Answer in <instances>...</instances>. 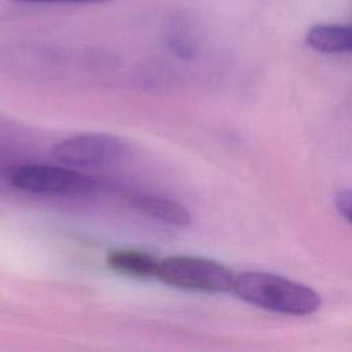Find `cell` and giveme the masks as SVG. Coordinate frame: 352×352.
I'll use <instances>...</instances> for the list:
<instances>
[{
    "mask_svg": "<svg viewBox=\"0 0 352 352\" xmlns=\"http://www.w3.org/2000/svg\"><path fill=\"white\" fill-rule=\"evenodd\" d=\"M232 290L254 307L285 315L307 316L322 305V298L314 289L270 272H241L234 278Z\"/></svg>",
    "mask_w": 352,
    "mask_h": 352,
    "instance_id": "6da1fadb",
    "label": "cell"
},
{
    "mask_svg": "<svg viewBox=\"0 0 352 352\" xmlns=\"http://www.w3.org/2000/svg\"><path fill=\"white\" fill-rule=\"evenodd\" d=\"M157 278L173 287L217 294L232 290L235 276L227 267L210 258L170 256L160 260Z\"/></svg>",
    "mask_w": 352,
    "mask_h": 352,
    "instance_id": "7a4b0ae2",
    "label": "cell"
},
{
    "mask_svg": "<svg viewBox=\"0 0 352 352\" xmlns=\"http://www.w3.org/2000/svg\"><path fill=\"white\" fill-rule=\"evenodd\" d=\"M10 183L22 191L45 197H81L92 192L96 183L73 168L47 164H23L8 173Z\"/></svg>",
    "mask_w": 352,
    "mask_h": 352,
    "instance_id": "3957f363",
    "label": "cell"
},
{
    "mask_svg": "<svg viewBox=\"0 0 352 352\" xmlns=\"http://www.w3.org/2000/svg\"><path fill=\"white\" fill-rule=\"evenodd\" d=\"M126 154V144L107 133H82L58 142L52 155L70 168L106 166L118 162Z\"/></svg>",
    "mask_w": 352,
    "mask_h": 352,
    "instance_id": "277c9868",
    "label": "cell"
},
{
    "mask_svg": "<svg viewBox=\"0 0 352 352\" xmlns=\"http://www.w3.org/2000/svg\"><path fill=\"white\" fill-rule=\"evenodd\" d=\"M106 264L114 272L131 278L150 279L157 276L160 260L153 254L135 249H117L106 256Z\"/></svg>",
    "mask_w": 352,
    "mask_h": 352,
    "instance_id": "5b68a950",
    "label": "cell"
},
{
    "mask_svg": "<svg viewBox=\"0 0 352 352\" xmlns=\"http://www.w3.org/2000/svg\"><path fill=\"white\" fill-rule=\"evenodd\" d=\"M305 43L323 54L352 52V25H315L307 32Z\"/></svg>",
    "mask_w": 352,
    "mask_h": 352,
    "instance_id": "8992f818",
    "label": "cell"
},
{
    "mask_svg": "<svg viewBox=\"0 0 352 352\" xmlns=\"http://www.w3.org/2000/svg\"><path fill=\"white\" fill-rule=\"evenodd\" d=\"M133 206L143 214L166 224L183 227L191 223V214L187 208L168 198L138 195L133 198Z\"/></svg>",
    "mask_w": 352,
    "mask_h": 352,
    "instance_id": "52a82bcc",
    "label": "cell"
},
{
    "mask_svg": "<svg viewBox=\"0 0 352 352\" xmlns=\"http://www.w3.org/2000/svg\"><path fill=\"white\" fill-rule=\"evenodd\" d=\"M169 47L182 58H191L195 52V38L192 37L188 26L183 22H176L169 28L168 33Z\"/></svg>",
    "mask_w": 352,
    "mask_h": 352,
    "instance_id": "ba28073f",
    "label": "cell"
},
{
    "mask_svg": "<svg viewBox=\"0 0 352 352\" xmlns=\"http://www.w3.org/2000/svg\"><path fill=\"white\" fill-rule=\"evenodd\" d=\"M334 205L340 216L352 226V190L340 191L334 197Z\"/></svg>",
    "mask_w": 352,
    "mask_h": 352,
    "instance_id": "9c48e42d",
    "label": "cell"
},
{
    "mask_svg": "<svg viewBox=\"0 0 352 352\" xmlns=\"http://www.w3.org/2000/svg\"><path fill=\"white\" fill-rule=\"evenodd\" d=\"M18 3H40V4H51V3H63V4H100L111 0H14Z\"/></svg>",
    "mask_w": 352,
    "mask_h": 352,
    "instance_id": "30bf717a",
    "label": "cell"
}]
</instances>
